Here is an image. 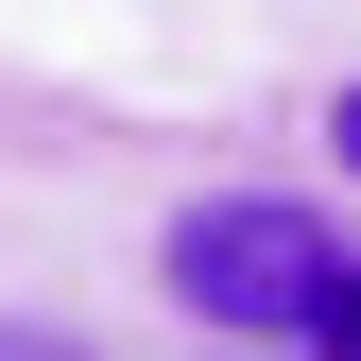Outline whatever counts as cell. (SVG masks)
<instances>
[{
  "instance_id": "3957f363",
  "label": "cell",
  "mask_w": 361,
  "mask_h": 361,
  "mask_svg": "<svg viewBox=\"0 0 361 361\" xmlns=\"http://www.w3.org/2000/svg\"><path fill=\"white\" fill-rule=\"evenodd\" d=\"M327 138H344V172H361V86H344V104H327Z\"/></svg>"
},
{
  "instance_id": "277c9868",
  "label": "cell",
  "mask_w": 361,
  "mask_h": 361,
  "mask_svg": "<svg viewBox=\"0 0 361 361\" xmlns=\"http://www.w3.org/2000/svg\"><path fill=\"white\" fill-rule=\"evenodd\" d=\"M224 361H310V344H224Z\"/></svg>"
},
{
  "instance_id": "7a4b0ae2",
  "label": "cell",
  "mask_w": 361,
  "mask_h": 361,
  "mask_svg": "<svg viewBox=\"0 0 361 361\" xmlns=\"http://www.w3.org/2000/svg\"><path fill=\"white\" fill-rule=\"evenodd\" d=\"M0 361H86V344H52V327H0Z\"/></svg>"
},
{
  "instance_id": "6da1fadb",
  "label": "cell",
  "mask_w": 361,
  "mask_h": 361,
  "mask_svg": "<svg viewBox=\"0 0 361 361\" xmlns=\"http://www.w3.org/2000/svg\"><path fill=\"white\" fill-rule=\"evenodd\" d=\"M172 310L224 327V344H327V361H361V258L293 190H207L172 224Z\"/></svg>"
}]
</instances>
